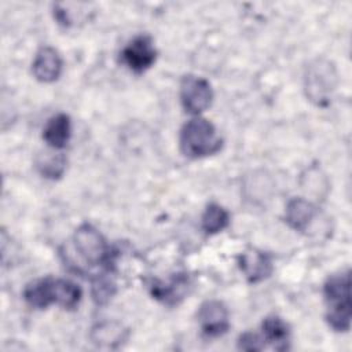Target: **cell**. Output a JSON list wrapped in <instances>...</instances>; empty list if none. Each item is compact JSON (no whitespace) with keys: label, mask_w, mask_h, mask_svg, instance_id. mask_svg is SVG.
Returning <instances> with one entry per match:
<instances>
[{"label":"cell","mask_w":352,"mask_h":352,"mask_svg":"<svg viewBox=\"0 0 352 352\" xmlns=\"http://www.w3.org/2000/svg\"><path fill=\"white\" fill-rule=\"evenodd\" d=\"M37 170L47 179H58L66 169V160L62 154L45 151L36 158Z\"/></svg>","instance_id":"obj_16"},{"label":"cell","mask_w":352,"mask_h":352,"mask_svg":"<svg viewBox=\"0 0 352 352\" xmlns=\"http://www.w3.org/2000/svg\"><path fill=\"white\" fill-rule=\"evenodd\" d=\"M116 293V282L110 272H103L92 280V297L96 304H106Z\"/></svg>","instance_id":"obj_18"},{"label":"cell","mask_w":352,"mask_h":352,"mask_svg":"<svg viewBox=\"0 0 352 352\" xmlns=\"http://www.w3.org/2000/svg\"><path fill=\"white\" fill-rule=\"evenodd\" d=\"M230 223L228 212L217 205L209 204L202 214V228L206 234H217L223 231Z\"/></svg>","instance_id":"obj_17"},{"label":"cell","mask_w":352,"mask_h":352,"mask_svg":"<svg viewBox=\"0 0 352 352\" xmlns=\"http://www.w3.org/2000/svg\"><path fill=\"white\" fill-rule=\"evenodd\" d=\"M213 99V91L202 77L192 74L184 76L180 82V102L184 110L190 114H199L205 111Z\"/></svg>","instance_id":"obj_6"},{"label":"cell","mask_w":352,"mask_h":352,"mask_svg":"<svg viewBox=\"0 0 352 352\" xmlns=\"http://www.w3.org/2000/svg\"><path fill=\"white\" fill-rule=\"evenodd\" d=\"M26 302L34 308H47L58 304L65 309H73L81 300V289L67 279L44 278L29 283L23 290Z\"/></svg>","instance_id":"obj_1"},{"label":"cell","mask_w":352,"mask_h":352,"mask_svg":"<svg viewBox=\"0 0 352 352\" xmlns=\"http://www.w3.org/2000/svg\"><path fill=\"white\" fill-rule=\"evenodd\" d=\"M182 153L188 158H202L216 154L223 144L214 125L201 117L187 121L179 136Z\"/></svg>","instance_id":"obj_2"},{"label":"cell","mask_w":352,"mask_h":352,"mask_svg":"<svg viewBox=\"0 0 352 352\" xmlns=\"http://www.w3.org/2000/svg\"><path fill=\"white\" fill-rule=\"evenodd\" d=\"M316 214V208L304 198H293L287 202L285 219L296 231H307Z\"/></svg>","instance_id":"obj_13"},{"label":"cell","mask_w":352,"mask_h":352,"mask_svg":"<svg viewBox=\"0 0 352 352\" xmlns=\"http://www.w3.org/2000/svg\"><path fill=\"white\" fill-rule=\"evenodd\" d=\"M198 324L208 337H219L230 329L227 307L219 300L205 301L197 314Z\"/></svg>","instance_id":"obj_8"},{"label":"cell","mask_w":352,"mask_h":352,"mask_svg":"<svg viewBox=\"0 0 352 352\" xmlns=\"http://www.w3.org/2000/svg\"><path fill=\"white\" fill-rule=\"evenodd\" d=\"M32 72L41 82H52L59 78L62 73V59L58 51L52 47H43L37 51Z\"/></svg>","instance_id":"obj_10"},{"label":"cell","mask_w":352,"mask_h":352,"mask_svg":"<svg viewBox=\"0 0 352 352\" xmlns=\"http://www.w3.org/2000/svg\"><path fill=\"white\" fill-rule=\"evenodd\" d=\"M337 70L329 59L316 58L305 67L304 89L307 98L316 106L324 107L330 103L337 87Z\"/></svg>","instance_id":"obj_4"},{"label":"cell","mask_w":352,"mask_h":352,"mask_svg":"<svg viewBox=\"0 0 352 352\" xmlns=\"http://www.w3.org/2000/svg\"><path fill=\"white\" fill-rule=\"evenodd\" d=\"M74 248L81 258L89 265L111 263L110 248L103 235L91 224H81L73 235Z\"/></svg>","instance_id":"obj_5"},{"label":"cell","mask_w":352,"mask_h":352,"mask_svg":"<svg viewBox=\"0 0 352 352\" xmlns=\"http://www.w3.org/2000/svg\"><path fill=\"white\" fill-rule=\"evenodd\" d=\"M157 58L153 40L147 34H139L133 37L122 50V62L135 73H142L153 66Z\"/></svg>","instance_id":"obj_7"},{"label":"cell","mask_w":352,"mask_h":352,"mask_svg":"<svg viewBox=\"0 0 352 352\" xmlns=\"http://www.w3.org/2000/svg\"><path fill=\"white\" fill-rule=\"evenodd\" d=\"M70 135H72V122L69 116L63 113L51 117L43 129V139L54 150L63 148L67 144Z\"/></svg>","instance_id":"obj_12"},{"label":"cell","mask_w":352,"mask_h":352,"mask_svg":"<svg viewBox=\"0 0 352 352\" xmlns=\"http://www.w3.org/2000/svg\"><path fill=\"white\" fill-rule=\"evenodd\" d=\"M238 264L241 271L245 274L246 279L250 283L264 280L271 275L274 268L271 257L267 253L260 252L257 249L243 252L238 258Z\"/></svg>","instance_id":"obj_9"},{"label":"cell","mask_w":352,"mask_h":352,"mask_svg":"<svg viewBox=\"0 0 352 352\" xmlns=\"http://www.w3.org/2000/svg\"><path fill=\"white\" fill-rule=\"evenodd\" d=\"M351 276L349 271L330 276L324 283L327 304L326 320L336 331H348L351 327Z\"/></svg>","instance_id":"obj_3"},{"label":"cell","mask_w":352,"mask_h":352,"mask_svg":"<svg viewBox=\"0 0 352 352\" xmlns=\"http://www.w3.org/2000/svg\"><path fill=\"white\" fill-rule=\"evenodd\" d=\"M188 286H190L188 276L186 274H177L168 283L154 280L150 289L154 298L162 301L164 304L175 305L184 298L188 290Z\"/></svg>","instance_id":"obj_11"},{"label":"cell","mask_w":352,"mask_h":352,"mask_svg":"<svg viewBox=\"0 0 352 352\" xmlns=\"http://www.w3.org/2000/svg\"><path fill=\"white\" fill-rule=\"evenodd\" d=\"M128 337V331L117 322H100L92 327L91 340L98 346L116 348L124 342Z\"/></svg>","instance_id":"obj_14"},{"label":"cell","mask_w":352,"mask_h":352,"mask_svg":"<svg viewBox=\"0 0 352 352\" xmlns=\"http://www.w3.org/2000/svg\"><path fill=\"white\" fill-rule=\"evenodd\" d=\"M264 341L270 342L276 351H286L289 348L290 331L289 326L279 316L271 315L263 320L261 324Z\"/></svg>","instance_id":"obj_15"},{"label":"cell","mask_w":352,"mask_h":352,"mask_svg":"<svg viewBox=\"0 0 352 352\" xmlns=\"http://www.w3.org/2000/svg\"><path fill=\"white\" fill-rule=\"evenodd\" d=\"M264 338L252 331H246L238 338V348L242 351H261L264 349Z\"/></svg>","instance_id":"obj_19"}]
</instances>
